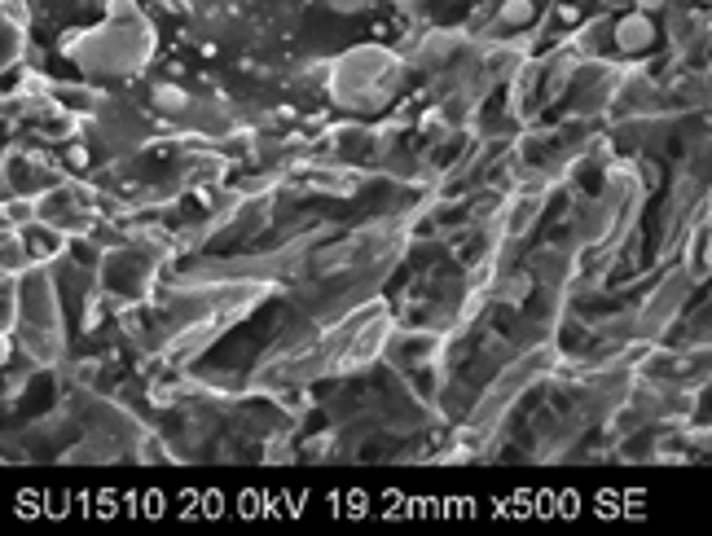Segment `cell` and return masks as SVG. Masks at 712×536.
Returning a JSON list of instances; mask_svg holds the SVG:
<instances>
[{"label": "cell", "mask_w": 712, "mask_h": 536, "mask_svg": "<svg viewBox=\"0 0 712 536\" xmlns=\"http://www.w3.org/2000/svg\"><path fill=\"white\" fill-rule=\"evenodd\" d=\"M154 102H159L163 110H181L185 106V93H181V88H172V84H159V88H154Z\"/></svg>", "instance_id": "obj_3"}, {"label": "cell", "mask_w": 712, "mask_h": 536, "mask_svg": "<svg viewBox=\"0 0 712 536\" xmlns=\"http://www.w3.org/2000/svg\"><path fill=\"white\" fill-rule=\"evenodd\" d=\"M616 44L625 53H647L651 44H655V22H651V14H625L616 22Z\"/></svg>", "instance_id": "obj_1"}, {"label": "cell", "mask_w": 712, "mask_h": 536, "mask_svg": "<svg viewBox=\"0 0 712 536\" xmlns=\"http://www.w3.org/2000/svg\"><path fill=\"white\" fill-rule=\"evenodd\" d=\"M330 9H335V14H361L365 5H370V0H326Z\"/></svg>", "instance_id": "obj_4"}, {"label": "cell", "mask_w": 712, "mask_h": 536, "mask_svg": "<svg viewBox=\"0 0 712 536\" xmlns=\"http://www.w3.org/2000/svg\"><path fill=\"white\" fill-rule=\"evenodd\" d=\"M502 22H515V27L532 22V0H506V5H502Z\"/></svg>", "instance_id": "obj_2"}, {"label": "cell", "mask_w": 712, "mask_h": 536, "mask_svg": "<svg viewBox=\"0 0 712 536\" xmlns=\"http://www.w3.org/2000/svg\"><path fill=\"white\" fill-rule=\"evenodd\" d=\"M633 5H638V9H642V14H660V9H664V5H669V0H633Z\"/></svg>", "instance_id": "obj_5"}]
</instances>
